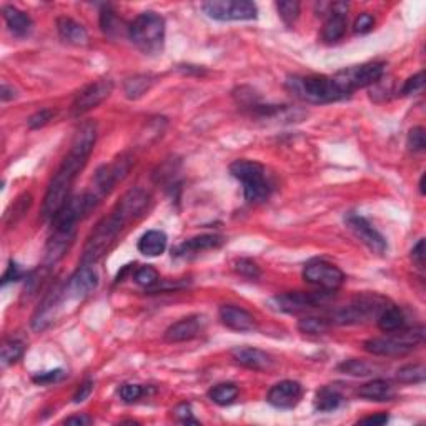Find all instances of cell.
<instances>
[{
    "mask_svg": "<svg viewBox=\"0 0 426 426\" xmlns=\"http://www.w3.org/2000/svg\"><path fill=\"white\" fill-rule=\"evenodd\" d=\"M144 394H145V390L142 388L140 385H135V383L122 385V388H120V398L125 401V403H133V401L140 400Z\"/></svg>",
    "mask_w": 426,
    "mask_h": 426,
    "instance_id": "cell-41",
    "label": "cell"
},
{
    "mask_svg": "<svg viewBox=\"0 0 426 426\" xmlns=\"http://www.w3.org/2000/svg\"><path fill=\"white\" fill-rule=\"evenodd\" d=\"M230 173L242 181L243 195L250 203L265 202L270 195V185L267 181L265 167L255 160L240 159L230 165Z\"/></svg>",
    "mask_w": 426,
    "mask_h": 426,
    "instance_id": "cell-6",
    "label": "cell"
},
{
    "mask_svg": "<svg viewBox=\"0 0 426 426\" xmlns=\"http://www.w3.org/2000/svg\"><path fill=\"white\" fill-rule=\"evenodd\" d=\"M408 148L412 152H423L426 147V135L423 127H415L410 130L408 133Z\"/></svg>",
    "mask_w": 426,
    "mask_h": 426,
    "instance_id": "cell-39",
    "label": "cell"
},
{
    "mask_svg": "<svg viewBox=\"0 0 426 426\" xmlns=\"http://www.w3.org/2000/svg\"><path fill=\"white\" fill-rule=\"evenodd\" d=\"M425 87V72H418L413 77H410L408 80L405 82L403 89H401V96L408 97V96H415V93L421 92Z\"/></svg>",
    "mask_w": 426,
    "mask_h": 426,
    "instance_id": "cell-40",
    "label": "cell"
},
{
    "mask_svg": "<svg viewBox=\"0 0 426 426\" xmlns=\"http://www.w3.org/2000/svg\"><path fill=\"white\" fill-rule=\"evenodd\" d=\"M378 322V328L385 333H393V331H398L403 328L405 325V317H403V311H401L398 306H385L383 311L378 315L377 318Z\"/></svg>",
    "mask_w": 426,
    "mask_h": 426,
    "instance_id": "cell-27",
    "label": "cell"
},
{
    "mask_svg": "<svg viewBox=\"0 0 426 426\" xmlns=\"http://www.w3.org/2000/svg\"><path fill=\"white\" fill-rule=\"evenodd\" d=\"M412 258H413V263H415L420 270H423L425 268V240L423 238H421L420 242L413 247Z\"/></svg>",
    "mask_w": 426,
    "mask_h": 426,
    "instance_id": "cell-47",
    "label": "cell"
},
{
    "mask_svg": "<svg viewBox=\"0 0 426 426\" xmlns=\"http://www.w3.org/2000/svg\"><path fill=\"white\" fill-rule=\"evenodd\" d=\"M373 27H374V19L372 14H368V12L358 15L357 21L353 23V30L357 34H368Z\"/></svg>",
    "mask_w": 426,
    "mask_h": 426,
    "instance_id": "cell-43",
    "label": "cell"
},
{
    "mask_svg": "<svg viewBox=\"0 0 426 426\" xmlns=\"http://www.w3.org/2000/svg\"><path fill=\"white\" fill-rule=\"evenodd\" d=\"M64 370L57 368V370H50V372H45V373H38L34 377V381L38 385H50V383H55V381L62 380L64 378Z\"/></svg>",
    "mask_w": 426,
    "mask_h": 426,
    "instance_id": "cell-44",
    "label": "cell"
},
{
    "mask_svg": "<svg viewBox=\"0 0 426 426\" xmlns=\"http://www.w3.org/2000/svg\"><path fill=\"white\" fill-rule=\"evenodd\" d=\"M338 370L346 374H352V377H368V374L378 372L380 366L372 365V363L363 360H346L338 366Z\"/></svg>",
    "mask_w": 426,
    "mask_h": 426,
    "instance_id": "cell-30",
    "label": "cell"
},
{
    "mask_svg": "<svg viewBox=\"0 0 426 426\" xmlns=\"http://www.w3.org/2000/svg\"><path fill=\"white\" fill-rule=\"evenodd\" d=\"M57 30L58 35L64 38L65 42L72 43V45H85L89 42V34H87L85 27L75 22L74 19L60 17L57 21Z\"/></svg>",
    "mask_w": 426,
    "mask_h": 426,
    "instance_id": "cell-24",
    "label": "cell"
},
{
    "mask_svg": "<svg viewBox=\"0 0 426 426\" xmlns=\"http://www.w3.org/2000/svg\"><path fill=\"white\" fill-rule=\"evenodd\" d=\"M345 401L343 394L338 390L331 388V386H323L322 390H318L317 396H315V408L318 412L328 413L338 410Z\"/></svg>",
    "mask_w": 426,
    "mask_h": 426,
    "instance_id": "cell-26",
    "label": "cell"
},
{
    "mask_svg": "<svg viewBox=\"0 0 426 426\" xmlns=\"http://www.w3.org/2000/svg\"><path fill=\"white\" fill-rule=\"evenodd\" d=\"M133 280H135L137 285H140L144 288H153L157 283L160 282L159 271H157L152 265H145V267L139 268V270L135 271V277H133Z\"/></svg>",
    "mask_w": 426,
    "mask_h": 426,
    "instance_id": "cell-35",
    "label": "cell"
},
{
    "mask_svg": "<svg viewBox=\"0 0 426 426\" xmlns=\"http://www.w3.org/2000/svg\"><path fill=\"white\" fill-rule=\"evenodd\" d=\"M155 84V77L150 74H140V75H135V77L128 78L127 82H125L124 85V90H125V96H127V98H130V100H137V98H140L144 93H147L150 89H152V85Z\"/></svg>",
    "mask_w": 426,
    "mask_h": 426,
    "instance_id": "cell-28",
    "label": "cell"
},
{
    "mask_svg": "<svg viewBox=\"0 0 426 426\" xmlns=\"http://www.w3.org/2000/svg\"><path fill=\"white\" fill-rule=\"evenodd\" d=\"M218 317L227 328L234 331H251L255 330V318L247 310L235 305H222L218 310Z\"/></svg>",
    "mask_w": 426,
    "mask_h": 426,
    "instance_id": "cell-20",
    "label": "cell"
},
{
    "mask_svg": "<svg viewBox=\"0 0 426 426\" xmlns=\"http://www.w3.org/2000/svg\"><path fill=\"white\" fill-rule=\"evenodd\" d=\"M148 193L142 188H132L125 193L120 202L110 212V215L100 220L87 238L84 254H82V265L92 267L93 263H97L112 248L125 225L144 213L148 205Z\"/></svg>",
    "mask_w": 426,
    "mask_h": 426,
    "instance_id": "cell-2",
    "label": "cell"
},
{
    "mask_svg": "<svg viewBox=\"0 0 426 426\" xmlns=\"http://www.w3.org/2000/svg\"><path fill=\"white\" fill-rule=\"evenodd\" d=\"M346 23H348V3L337 2L331 3L328 17L322 30V38L325 42H337L345 35Z\"/></svg>",
    "mask_w": 426,
    "mask_h": 426,
    "instance_id": "cell-17",
    "label": "cell"
},
{
    "mask_svg": "<svg viewBox=\"0 0 426 426\" xmlns=\"http://www.w3.org/2000/svg\"><path fill=\"white\" fill-rule=\"evenodd\" d=\"M383 74H385V64H381V62H370V64L350 67V69L341 70L343 78H345L346 85L350 87L352 92L358 89H365V87L374 85L377 82H380Z\"/></svg>",
    "mask_w": 426,
    "mask_h": 426,
    "instance_id": "cell-15",
    "label": "cell"
},
{
    "mask_svg": "<svg viewBox=\"0 0 426 426\" xmlns=\"http://www.w3.org/2000/svg\"><path fill=\"white\" fill-rule=\"evenodd\" d=\"M303 396V386L298 381L285 380L271 386L267 394V401L280 410H291L300 403Z\"/></svg>",
    "mask_w": 426,
    "mask_h": 426,
    "instance_id": "cell-16",
    "label": "cell"
},
{
    "mask_svg": "<svg viewBox=\"0 0 426 426\" xmlns=\"http://www.w3.org/2000/svg\"><path fill=\"white\" fill-rule=\"evenodd\" d=\"M345 222L348 225L350 230L353 232V235L357 236L361 243H365L373 254L385 255V251L388 250V243H386L385 236L381 235L377 228H373L368 220L357 215V213H350V215L345 216Z\"/></svg>",
    "mask_w": 426,
    "mask_h": 426,
    "instance_id": "cell-12",
    "label": "cell"
},
{
    "mask_svg": "<svg viewBox=\"0 0 426 426\" xmlns=\"http://www.w3.org/2000/svg\"><path fill=\"white\" fill-rule=\"evenodd\" d=\"M396 380L400 383H421L425 380V366L423 365H406L398 370Z\"/></svg>",
    "mask_w": 426,
    "mask_h": 426,
    "instance_id": "cell-33",
    "label": "cell"
},
{
    "mask_svg": "<svg viewBox=\"0 0 426 426\" xmlns=\"http://www.w3.org/2000/svg\"><path fill=\"white\" fill-rule=\"evenodd\" d=\"M97 287L98 275L93 271V268L82 265L62 287V300L64 302L65 300H80L92 293Z\"/></svg>",
    "mask_w": 426,
    "mask_h": 426,
    "instance_id": "cell-14",
    "label": "cell"
},
{
    "mask_svg": "<svg viewBox=\"0 0 426 426\" xmlns=\"http://www.w3.org/2000/svg\"><path fill=\"white\" fill-rule=\"evenodd\" d=\"M128 37L142 52H160L165 41L164 17L155 12H142L128 25Z\"/></svg>",
    "mask_w": 426,
    "mask_h": 426,
    "instance_id": "cell-4",
    "label": "cell"
},
{
    "mask_svg": "<svg viewBox=\"0 0 426 426\" xmlns=\"http://www.w3.org/2000/svg\"><path fill=\"white\" fill-rule=\"evenodd\" d=\"M223 238L220 235H199L193 236V238L185 240L183 243H180L179 247L173 250L175 256H192L199 255L202 251L215 250V248L222 247Z\"/></svg>",
    "mask_w": 426,
    "mask_h": 426,
    "instance_id": "cell-21",
    "label": "cell"
},
{
    "mask_svg": "<svg viewBox=\"0 0 426 426\" xmlns=\"http://www.w3.org/2000/svg\"><path fill=\"white\" fill-rule=\"evenodd\" d=\"M333 291H322V293H303V291H290V293L277 295L273 298L275 305L280 311H285V313H300V311H305L315 306L323 305L326 303L331 297Z\"/></svg>",
    "mask_w": 426,
    "mask_h": 426,
    "instance_id": "cell-11",
    "label": "cell"
},
{
    "mask_svg": "<svg viewBox=\"0 0 426 426\" xmlns=\"http://www.w3.org/2000/svg\"><path fill=\"white\" fill-rule=\"evenodd\" d=\"M2 15L3 21L7 22V27L10 29V32L15 35V37H29L30 32L34 29V22L25 12H22L21 9L14 5H3L2 7Z\"/></svg>",
    "mask_w": 426,
    "mask_h": 426,
    "instance_id": "cell-22",
    "label": "cell"
},
{
    "mask_svg": "<svg viewBox=\"0 0 426 426\" xmlns=\"http://www.w3.org/2000/svg\"><path fill=\"white\" fill-rule=\"evenodd\" d=\"M358 396L365 398V400L368 401H390L393 400L394 390L390 381L377 378V380H372L368 381V383L360 386Z\"/></svg>",
    "mask_w": 426,
    "mask_h": 426,
    "instance_id": "cell-23",
    "label": "cell"
},
{
    "mask_svg": "<svg viewBox=\"0 0 426 426\" xmlns=\"http://www.w3.org/2000/svg\"><path fill=\"white\" fill-rule=\"evenodd\" d=\"M287 89L298 100L315 105L331 104V102L343 100V98L352 96L340 74H335L333 77H328V75L297 77L295 75L287 80Z\"/></svg>",
    "mask_w": 426,
    "mask_h": 426,
    "instance_id": "cell-3",
    "label": "cell"
},
{
    "mask_svg": "<svg viewBox=\"0 0 426 426\" xmlns=\"http://www.w3.org/2000/svg\"><path fill=\"white\" fill-rule=\"evenodd\" d=\"M118 25H122V22L117 19L115 12H112L110 9H105L104 12H102L100 14V27L106 35L113 37V34L120 32Z\"/></svg>",
    "mask_w": 426,
    "mask_h": 426,
    "instance_id": "cell-38",
    "label": "cell"
},
{
    "mask_svg": "<svg viewBox=\"0 0 426 426\" xmlns=\"http://www.w3.org/2000/svg\"><path fill=\"white\" fill-rule=\"evenodd\" d=\"M55 117V112L50 109H43L41 110V112L34 113L32 117L29 118V127L32 130H37V128H42L45 127L47 124H49L50 120Z\"/></svg>",
    "mask_w": 426,
    "mask_h": 426,
    "instance_id": "cell-42",
    "label": "cell"
},
{
    "mask_svg": "<svg viewBox=\"0 0 426 426\" xmlns=\"http://www.w3.org/2000/svg\"><path fill=\"white\" fill-rule=\"evenodd\" d=\"M173 413H175L177 420L181 421V423H185V425H188V423L197 425V423H199V421H197L195 418H193L192 406L188 405V403H180L175 410H173Z\"/></svg>",
    "mask_w": 426,
    "mask_h": 426,
    "instance_id": "cell-45",
    "label": "cell"
},
{
    "mask_svg": "<svg viewBox=\"0 0 426 426\" xmlns=\"http://www.w3.org/2000/svg\"><path fill=\"white\" fill-rule=\"evenodd\" d=\"M330 328V322L325 318L317 317H306L298 322V330L306 335H323Z\"/></svg>",
    "mask_w": 426,
    "mask_h": 426,
    "instance_id": "cell-32",
    "label": "cell"
},
{
    "mask_svg": "<svg viewBox=\"0 0 426 426\" xmlns=\"http://www.w3.org/2000/svg\"><path fill=\"white\" fill-rule=\"evenodd\" d=\"M202 9L213 21H254L258 17V9L248 0H210L205 2Z\"/></svg>",
    "mask_w": 426,
    "mask_h": 426,
    "instance_id": "cell-8",
    "label": "cell"
},
{
    "mask_svg": "<svg viewBox=\"0 0 426 426\" xmlns=\"http://www.w3.org/2000/svg\"><path fill=\"white\" fill-rule=\"evenodd\" d=\"M203 330H205V318L200 317V315H192V317L181 318L180 322L168 326L164 338L165 341L168 343L190 341L193 338L199 337V335H202Z\"/></svg>",
    "mask_w": 426,
    "mask_h": 426,
    "instance_id": "cell-18",
    "label": "cell"
},
{
    "mask_svg": "<svg viewBox=\"0 0 426 426\" xmlns=\"http://www.w3.org/2000/svg\"><path fill=\"white\" fill-rule=\"evenodd\" d=\"M232 358L238 365L255 370V372H265V370H270L273 366L271 355L263 352V350L251 348V346H236V348L232 350Z\"/></svg>",
    "mask_w": 426,
    "mask_h": 426,
    "instance_id": "cell-19",
    "label": "cell"
},
{
    "mask_svg": "<svg viewBox=\"0 0 426 426\" xmlns=\"http://www.w3.org/2000/svg\"><path fill=\"white\" fill-rule=\"evenodd\" d=\"M167 235L161 230H150L139 240V251L145 256H159L167 250Z\"/></svg>",
    "mask_w": 426,
    "mask_h": 426,
    "instance_id": "cell-25",
    "label": "cell"
},
{
    "mask_svg": "<svg viewBox=\"0 0 426 426\" xmlns=\"http://www.w3.org/2000/svg\"><path fill=\"white\" fill-rule=\"evenodd\" d=\"M425 338V328L418 326L412 330H398L383 338H370L363 343L365 352L374 357H403L416 348Z\"/></svg>",
    "mask_w": 426,
    "mask_h": 426,
    "instance_id": "cell-5",
    "label": "cell"
},
{
    "mask_svg": "<svg viewBox=\"0 0 426 426\" xmlns=\"http://www.w3.org/2000/svg\"><path fill=\"white\" fill-rule=\"evenodd\" d=\"M303 280L326 291H335L345 282V273L333 263L325 260H313L303 268Z\"/></svg>",
    "mask_w": 426,
    "mask_h": 426,
    "instance_id": "cell-9",
    "label": "cell"
},
{
    "mask_svg": "<svg viewBox=\"0 0 426 426\" xmlns=\"http://www.w3.org/2000/svg\"><path fill=\"white\" fill-rule=\"evenodd\" d=\"M23 278V271L21 270V267L17 265L15 262H10L9 267H7L5 273L2 277V287L9 285L12 282H19V280Z\"/></svg>",
    "mask_w": 426,
    "mask_h": 426,
    "instance_id": "cell-46",
    "label": "cell"
},
{
    "mask_svg": "<svg viewBox=\"0 0 426 426\" xmlns=\"http://www.w3.org/2000/svg\"><path fill=\"white\" fill-rule=\"evenodd\" d=\"M97 142V125L96 122H84L75 133L69 153L64 161L55 172L54 179L50 180L45 197H43L42 216L43 218H54L57 212L64 207L69 200V193L77 175L84 170L90 153Z\"/></svg>",
    "mask_w": 426,
    "mask_h": 426,
    "instance_id": "cell-1",
    "label": "cell"
},
{
    "mask_svg": "<svg viewBox=\"0 0 426 426\" xmlns=\"http://www.w3.org/2000/svg\"><path fill=\"white\" fill-rule=\"evenodd\" d=\"M208 396L213 403L220 405V406H227L230 403H234L238 396V386L235 383H218L215 385L213 388L208 392Z\"/></svg>",
    "mask_w": 426,
    "mask_h": 426,
    "instance_id": "cell-29",
    "label": "cell"
},
{
    "mask_svg": "<svg viewBox=\"0 0 426 426\" xmlns=\"http://www.w3.org/2000/svg\"><path fill=\"white\" fill-rule=\"evenodd\" d=\"M388 423V415L385 413H380V415H373V416H366L360 420V425H374V426H381Z\"/></svg>",
    "mask_w": 426,
    "mask_h": 426,
    "instance_id": "cell-49",
    "label": "cell"
},
{
    "mask_svg": "<svg viewBox=\"0 0 426 426\" xmlns=\"http://www.w3.org/2000/svg\"><path fill=\"white\" fill-rule=\"evenodd\" d=\"M15 97H17V92H15V90H14V87H9L7 84H2V90H0V98H2V102L14 100Z\"/></svg>",
    "mask_w": 426,
    "mask_h": 426,
    "instance_id": "cell-51",
    "label": "cell"
},
{
    "mask_svg": "<svg viewBox=\"0 0 426 426\" xmlns=\"http://www.w3.org/2000/svg\"><path fill=\"white\" fill-rule=\"evenodd\" d=\"M386 300L378 297V295H361L355 298L348 306L333 311L331 313V322L340 323V325H357L370 318H378V315L383 311Z\"/></svg>",
    "mask_w": 426,
    "mask_h": 426,
    "instance_id": "cell-7",
    "label": "cell"
},
{
    "mask_svg": "<svg viewBox=\"0 0 426 426\" xmlns=\"http://www.w3.org/2000/svg\"><path fill=\"white\" fill-rule=\"evenodd\" d=\"M133 165V157L130 153H122L118 159L110 165H104L96 173V187L97 190L105 195V193L112 192L118 181H122L127 177Z\"/></svg>",
    "mask_w": 426,
    "mask_h": 426,
    "instance_id": "cell-13",
    "label": "cell"
},
{
    "mask_svg": "<svg viewBox=\"0 0 426 426\" xmlns=\"http://www.w3.org/2000/svg\"><path fill=\"white\" fill-rule=\"evenodd\" d=\"M277 10H278L280 17H282V21L285 22L287 25H293L300 15V2H297V0H285V2H278Z\"/></svg>",
    "mask_w": 426,
    "mask_h": 426,
    "instance_id": "cell-34",
    "label": "cell"
},
{
    "mask_svg": "<svg viewBox=\"0 0 426 426\" xmlns=\"http://www.w3.org/2000/svg\"><path fill=\"white\" fill-rule=\"evenodd\" d=\"M92 418L87 416V415H77V416H70L64 420L65 425H77V426H87L92 423Z\"/></svg>",
    "mask_w": 426,
    "mask_h": 426,
    "instance_id": "cell-50",
    "label": "cell"
},
{
    "mask_svg": "<svg viewBox=\"0 0 426 426\" xmlns=\"http://www.w3.org/2000/svg\"><path fill=\"white\" fill-rule=\"evenodd\" d=\"M30 203H32V197H30V193H23V195L19 197V199L15 200V203L12 205V213H7L5 215V220L9 218V216H12V220L7 225L17 223L19 218H22L23 216V213L29 210Z\"/></svg>",
    "mask_w": 426,
    "mask_h": 426,
    "instance_id": "cell-36",
    "label": "cell"
},
{
    "mask_svg": "<svg viewBox=\"0 0 426 426\" xmlns=\"http://www.w3.org/2000/svg\"><path fill=\"white\" fill-rule=\"evenodd\" d=\"M235 271L238 275H242V277L250 278V280H256L260 277V273H262V271H260V267L256 265L254 260H250V258L236 260Z\"/></svg>",
    "mask_w": 426,
    "mask_h": 426,
    "instance_id": "cell-37",
    "label": "cell"
},
{
    "mask_svg": "<svg viewBox=\"0 0 426 426\" xmlns=\"http://www.w3.org/2000/svg\"><path fill=\"white\" fill-rule=\"evenodd\" d=\"M113 90V82L110 78H100V80L93 82V84L87 85L84 90H80L77 97H75L72 104V115L80 117L89 110L96 109L105 100L106 97L112 93Z\"/></svg>",
    "mask_w": 426,
    "mask_h": 426,
    "instance_id": "cell-10",
    "label": "cell"
},
{
    "mask_svg": "<svg viewBox=\"0 0 426 426\" xmlns=\"http://www.w3.org/2000/svg\"><path fill=\"white\" fill-rule=\"evenodd\" d=\"M23 352H25V346H23L22 341L14 340V338H12V340H5L2 345V353H0L2 365L7 366L17 363L23 357Z\"/></svg>",
    "mask_w": 426,
    "mask_h": 426,
    "instance_id": "cell-31",
    "label": "cell"
},
{
    "mask_svg": "<svg viewBox=\"0 0 426 426\" xmlns=\"http://www.w3.org/2000/svg\"><path fill=\"white\" fill-rule=\"evenodd\" d=\"M93 390V381L87 380L82 383L80 386H78L77 393L74 394V403H82V401H85L87 398L90 396V393H92Z\"/></svg>",
    "mask_w": 426,
    "mask_h": 426,
    "instance_id": "cell-48",
    "label": "cell"
}]
</instances>
